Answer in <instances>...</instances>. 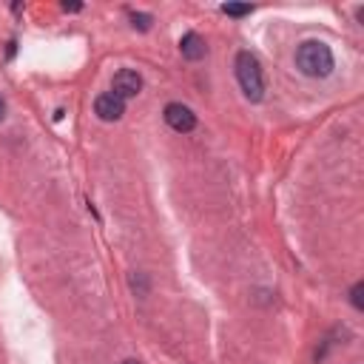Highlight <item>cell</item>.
Instances as JSON below:
<instances>
[{"label": "cell", "mask_w": 364, "mask_h": 364, "mask_svg": "<svg viewBox=\"0 0 364 364\" xmlns=\"http://www.w3.org/2000/svg\"><path fill=\"white\" fill-rule=\"evenodd\" d=\"M333 65H336L333 51L322 40H305L296 49V68L305 77H327L333 71Z\"/></svg>", "instance_id": "6da1fadb"}, {"label": "cell", "mask_w": 364, "mask_h": 364, "mask_svg": "<svg viewBox=\"0 0 364 364\" xmlns=\"http://www.w3.org/2000/svg\"><path fill=\"white\" fill-rule=\"evenodd\" d=\"M237 80L251 103H259L265 97V75H262V65H259L256 54H251V51L237 54Z\"/></svg>", "instance_id": "7a4b0ae2"}, {"label": "cell", "mask_w": 364, "mask_h": 364, "mask_svg": "<svg viewBox=\"0 0 364 364\" xmlns=\"http://www.w3.org/2000/svg\"><path fill=\"white\" fill-rule=\"evenodd\" d=\"M163 117H165V123H168L177 134H188V131L196 128V114H194L188 106H182V103H168L165 111H163Z\"/></svg>", "instance_id": "3957f363"}, {"label": "cell", "mask_w": 364, "mask_h": 364, "mask_svg": "<svg viewBox=\"0 0 364 364\" xmlns=\"http://www.w3.org/2000/svg\"><path fill=\"white\" fill-rule=\"evenodd\" d=\"M139 92H142V77L137 75V71L123 68V71H117V75H114V80H111V94L114 97L128 100V97H137Z\"/></svg>", "instance_id": "277c9868"}, {"label": "cell", "mask_w": 364, "mask_h": 364, "mask_svg": "<svg viewBox=\"0 0 364 364\" xmlns=\"http://www.w3.org/2000/svg\"><path fill=\"white\" fill-rule=\"evenodd\" d=\"M94 114H97L100 120H106V123H117V120L125 114V100L114 97L111 92H108V94H100V97L94 100Z\"/></svg>", "instance_id": "5b68a950"}, {"label": "cell", "mask_w": 364, "mask_h": 364, "mask_svg": "<svg viewBox=\"0 0 364 364\" xmlns=\"http://www.w3.org/2000/svg\"><path fill=\"white\" fill-rule=\"evenodd\" d=\"M180 51H182L185 60L196 63V60H202V57L208 54V46H205V40H202L196 32H188V34H182V40H180Z\"/></svg>", "instance_id": "8992f818"}, {"label": "cell", "mask_w": 364, "mask_h": 364, "mask_svg": "<svg viewBox=\"0 0 364 364\" xmlns=\"http://www.w3.org/2000/svg\"><path fill=\"white\" fill-rule=\"evenodd\" d=\"M251 12H253V6H248V4H225L222 6V15H228V18H245Z\"/></svg>", "instance_id": "52a82bcc"}, {"label": "cell", "mask_w": 364, "mask_h": 364, "mask_svg": "<svg viewBox=\"0 0 364 364\" xmlns=\"http://www.w3.org/2000/svg\"><path fill=\"white\" fill-rule=\"evenodd\" d=\"M151 15H142V12H131V26L139 29V32H149L151 29Z\"/></svg>", "instance_id": "ba28073f"}, {"label": "cell", "mask_w": 364, "mask_h": 364, "mask_svg": "<svg viewBox=\"0 0 364 364\" xmlns=\"http://www.w3.org/2000/svg\"><path fill=\"white\" fill-rule=\"evenodd\" d=\"M361 294H364V284H361V282H356V284H353V290H350V302H353V308H356V310H361V308H364Z\"/></svg>", "instance_id": "9c48e42d"}, {"label": "cell", "mask_w": 364, "mask_h": 364, "mask_svg": "<svg viewBox=\"0 0 364 364\" xmlns=\"http://www.w3.org/2000/svg\"><path fill=\"white\" fill-rule=\"evenodd\" d=\"M83 6L80 4H63V12H80Z\"/></svg>", "instance_id": "30bf717a"}, {"label": "cell", "mask_w": 364, "mask_h": 364, "mask_svg": "<svg viewBox=\"0 0 364 364\" xmlns=\"http://www.w3.org/2000/svg\"><path fill=\"white\" fill-rule=\"evenodd\" d=\"M4 117H6V103H4V97H0V123H4Z\"/></svg>", "instance_id": "8fae6325"}, {"label": "cell", "mask_w": 364, "mask_h": 364, "mask_svg": "<svg viewBox=\"0 0 364 364\" xmlns=\"http://www.w3.org/2000/svg\"><path fill=\"white\" fill-rule=\"evenodd\" d=\"M123 364H139V361H134V358H128V361H123Z\"/></svg>", "instance_id": "7c38bea8"}]
</instances>
